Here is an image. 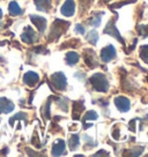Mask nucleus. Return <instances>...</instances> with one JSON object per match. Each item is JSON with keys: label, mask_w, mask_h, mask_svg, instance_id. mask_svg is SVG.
<instances>
[{"label": "nucleus", "mask_w": 148, "mask_h": 157, "mask_svg": "<svg viewBox=\"0 0 148 157\" xmlns=\"http://www.w3.org/2000/svg\"><path fill=\"white\" fill-rule=\"evenodd\" d=\"M94 156H109V152L107 150H99V152L94 154Z\"/></svg>", "instance_id": "obj_32"}, {"label": "nucleus", "mask_w": 148, "mask_h": 157, "mask_svg": "<svg viewBox=\"0 0 148 157\" xmlns=\"http://www.w3.org/2000/svg\"><path fill=\"white\" fill-rule=\"evenodd\" d=\"M36 8L41 12H49L52 7L51 0H34Z\"/></svg>", "instance_id": "obj_15"}, {"label": "nucleus", "mask_w": 148, "mask_h": 157, "mask_svg": "<svg viewBox=\"0 0 148 157\" xmlns=\"http://www.w3.org/2000/svg\"><path fill=\"white\" fill-rule=\"evenodd\" d=\"M21 39L27 44H33L37 40V35L31 27H25L23 34L21 35Z\"/></svg>", "instance_id": "obj_7"}, {"label": "nucleus", "mask_w": 148, "mask_h": 157, "mask_svg": "<svg viewBox=\"0 0 148 157\" xmlns=\"http://www.w3.org/2000/svg\"><path fill=\"white\" fill-rule=\"evenodd\" d=\"M38 81H40V76H38V74H36L35 72H28L23 76V82L27 86H29V87L35 86Z\"/></svg>", "instance_id": "obj_14"}, {"label": "nucleus", "mask_w": 148, "mask_h": 157, "mask_svg": "<svg viewBox=\"0 0 148 157\" xmlns=\"http://www.w3.org/2000/svg\"><path fill=\"white\" fill-rule=\"evenodd\" d=\"M90 83L93 86V88L99 91V93H107L109 90V81L105 78V75L102 73H95L93 74L89 78Z\"/></svg>", "instance_id": "obj_1"}, {"label": "nucleus", "mask_w": 148, "mask_h": 157, "mask_svg": "<svg viewBox=\"0 0 148 157\" xmlns=\"http://www.w3.org/2000/svg\"><path fill=\"white\" fill-rule=\"evenodd\" d=\"M84 110V101H76V102H74L73 103V119L74 120H79L80 119V116L82 114Z\"/></svg>", "instance_id": "obj_13"}, {"label": "nucleus", "mask_w": 148, "mask_h": 157, "mask_svg": "<svg viewBox=\"0 0 148 157\" xmlns=\"http://www.w3.org/2000/svg\"><path fill=\"white\" fill-rule=\"evenodd\" d=\"M115 105L116 108L118 109V111L120 112H127L128 110L131 109V102L130 99L124 96H117L115 98Z\"/></svg>", "instance_id": "obj_6"}, {"label": "nucleus", "mask_w": 148, "mask_h": 157, "mask_svg": "<svg viewBox=\"0 0 148 157\" xmlns=\"http://www.w3.org/2000/svg\"><path fill=\"white\" fill-rule=\"evenodd\" d=\"M14 110V104L8 98L0 97V113H10Z\"/></svg>", "instance_id": "obj_12"}, {"label": "nucleus", "mask_w": 148, "mask_h": 157, "mask_svg": "<svg viewBox=\"0 0 148 157\" xmlns=\"http://www.w3.org/2000/svg\"><path fill=\"white\" fill-rule=\"evenodd\" d=\"M80 2H81V10H86L93 2V0H80Z\"/></svg>", "instance_id": "obj_28"}, {"label": "nucleus", "mask_w": 148, "mask_h": 157, "mask_svg": "<svg viewBox=\"0 0 148 157\" xmlns=\"http://www.w3.org/2000/svg\"><path fill=\"white\" fill-rule=\"evenodd\" d=\"M97 118H99V114H97L96 111H88V112L84 116L82 121H87V120H96Z\"/></svg>", "instance_id": "obj_23"}, {"label": "nucleus", "mask_w": 148, "mask_h": 157, "mask_svg": "<svg viewBox=\"0 0 148 157\" xmlns=\"http://www.w3.org/2000/svg\"><path fill=\"white\" fill-rule=\"evenodd\" d=\"M79 143H80L79 135H78V134H72L71 137H69V140H68L69 150H71V151H74L76 148L79 147Z\"/></svg>", "instance_id": "obj_18"}, {"label": "nucleus", "mask_w": 148, "mask_h": 157, "mask_svg": "<svg viewBox=\"0 0 148 157\" xmlns=\"http://www.w3.org/2000/svg\"><path fill=\"white\" fill-rule=\"evenodd\" d=\"M137 30H138V34L141 35L143 38L148 37V25H137Z\"/></svg>", "instance_id": "obj_21"}, {"label": "nucleus", "mask_w": 148, "mask_h": 157, "mask_svg": "<svg viewBox=\"0 0 148 157\" xmlns=\"http://www.w3.org/2000/svg\"><path fill=\"white\" fill-rule=\"evenodd\" d=\"M84 63H86L87 66H89L90 68H94V67H96V66L99 65V61H97L96 56H95V52L93 50H90V49L84 50Z\"/></svg>", "instance_id": "obj_9"}, {"label": "nucleus", "mask_w": 148, "mask_h": 157, "mask_svg": "<svg viewBox=\"0 0 148 157\" xmlns=\"http://www.w3.org/2000/svg\"><path fill=\"white\" fill-rule=\"evenodd\" d=\"M128 127H130V129H131L132 132H135V119H133V120L130 123V126H128Z\"/></svg>", "instance_id": "obj_33"}, {"label": "nucleus", "mask_w": 148, "mask_h": 157, "mask_svg": "<svg viewBox=\"0 0 148 157\" xmlns=\"http://www.w3.org/2000/svg\"><path fill=\"white\" fill-rule=\"evenodd\" d=\"M140 58L148 64V45H142L140 48Z\"/></svg>", "instance_id": "obj_22"}, {"label": "nucleus", "mask_w": 148, "mask_h": 157, "mask_svg": "<svg viewBox=\"0 0 148 157\" xmlns=\"http://www.w3.org/2000/svg\"><path fill=\"white\" fill-rule=\"evenodd\" d=\"M116 49H115L114 45L109 44L107 45L105 48L101 50V59H102V61L104 63H109V61H111L112 59L116 58Z\"/></svg>", "instance_id": "obj_5"}, {"label": "nucleus", "mask_w": 148, "mask_h": 157, "mask_svg": "<svg viewBox=\"0 0 148 157\" xmlns=\"http://www.w3.org/2000/svg\"><path fill=\"white\" fill-rule=\"evenodd\" d=\"M75 31L78 33V34L80 35H84V33H86V29H84V27L82 25H75Z\"/></svg>", "instance_id": "obj_29"}, {"label": "nucleus", "mask_w": 148, "mask_h": 157, "mask_svg": "<svg viewBox=\"0 0 148 157\" xmlns=\"http://www.w3.org/2000/svg\"><path fill=\"white\" fill-rule=\"evenodd\" d=\"M117 17H118V15L116 14L115 15V17L114 19H111L110 21L108 22V25H107V27L104 28L103 30V33L104 34H108V35H111L112 37H116V38L118 39V42H120L122 44H125L124 43V39L123 37L120 36V34H119V31L118 29L116 28V20H117Z\"/></svg>", "instance_id": "obj_4"}, {"label": "nucleus", "mask_w": 148, "mask_h": 157, "mask_svg": "<svg viewBox=\"0 0 148 157\" xmlns=\"http://www.w3.org/2000/svg\"><path fill=\"white\" fill-rule=\"evenodd\" d=\"M103 14H104L103 12H96V13H94L93 16H92V19L89 20V25L95 27V28L99 27V25H101V19H102Z\"/></svg>", "instance_id": "obj_17"}, {"label": "nucleus", "mask_w": 148, "mask_h": 157, "mask_svg": "<svg viewBox=\"0 0 148 157\" xmlns=\"http://www.w3.org/2000/svg\"><path fill=\"white\" fill-rule=\"evenodd\" d=\"M80 60V56L74 51H69L68 53L66 54V63L69 66H73V65L78 64Z\"/></svg>", "instance_id": "obj_16"}, {"label": "nucleus", "mask_w": 148, "mask_h": 157, "mask_svg": "<svg viewBox=\"0 0 148 157\" xmlns=\"http://www.w3.org/2000/svg\"><path fill=\"white\" fill-rule=\"evenodd\" d=\"M42 114H43L44 119H49L50 118V99L48 101V103L43 106V109H42Z\"/></svg>", "instance_id": "obj_25"}, {"label": "nucleus", "mask_w": 148, "mask_h": 157, "mask_svg": "<svg viewBox=\"0 0 148 157\" xmlns=\"http://www.w3.org/2000/svg\"><path fill=\"white\" fill-rule=\"evenodd\" d=\"M59 101V105H60V109L65 111V112H67L68 111V99L67 98H59L58 99Z\"/></svg>", "instance_id": "obj_24"}, {"label": "nucleus", "mask_w": 148, "mask_h": 157, "mask_svg": "<svg viewBox=\"0 0 148 157\" xmlns=\"http://www.w3.org/2000/svg\"><path fill=\"white\" fill-rule=\"evenodd\" d=\"M30 20L37 27L40 33H44L45 29H46V20L44 17L38 16V15H30Z\"/></svg>", "instance_id": "obj_11"}, {"label": "nucleus", "mask_w": 148, "mask_h": 157, "mask_svg": "<svg viewBox=\"0 0 148 157\" xmlns=\"http://www.w3.org/2000/svg\"><path fill=\"white\" fill-rule=\"evenodd\" d=\"M51 154L53 156H61V155L66 154V144H65L64 140H57V141H54Z\"/></svg>", "instance_id": "obj_10"}, {"label": "nucleus", "mask_w": 148, "mask_h": 157, "mask_svg": "<svg viewBox=\"0 0 148 157\" xmlns=\"http://www.w3.org/2000/svg\"><path fill=\"white\" fill-rule=\"evenodd\" d=\"M68 27H69V22L57 19L53 22L52 27H51L50 35H49V39L50 40H56V39H58L60 36H61V35L64 34L65 31L67 30Z\"/></svg>", "instance_id": "obj_2"}, {"label": "nucleus", "mask_w": 148, "mask_h": 157, "mask_svg": "<svg viewBox=\"0 0 148 157\" xmlns=\"http://www.w3.org/2000/svg\"><path fill=\"white\" fill-rule=\"evenodd\" d=\"M128 155H131V156H140L143 151V147H137L134 148V149H131V150H128Z\"/></svg>", "instance_id": "obj_26"}, {"label": "nucleus", "mask_w": 148, "mask_h": 157, "mask_svg": "<svg viewBox=\"0 0 148 157\" xmlns=\"http://www.w3.org/2000/svg\"><path fill=\"white\" fill-rule=\"evenodd\" d=\"M1 16H2V10H0V19H1Z\"/></svg>", "instance_id": "obj_34"}, {"label": "nucleus", "mask_w": 148, "mask_h": 157, "mask_svg": "<svg viewBox=\"0 0 148 157\" xmlns=\"http://www.w3.org/2000/svg\"><path fill=\"white\" fill-rule=\"evenodd\" d=\"M118 127L117 126H115L114 127V131H112V133H111V135H112V137H114L115 140H119V135H118Z\"/></svg>", "instance_id": "obj_30"}, {"label": "nucleus", "mask_w": 148, "mask_h": 157, "mask_svg": "<svg viewBox=\"0 0 148 157\" xmlns=\"http://www.w3.org/2000/svg\"><path fill=\"white\" fill-rule=\"evenodd\" d=\"M16 119H22V120H25V121H27V114L25 113H18L15 117H13L12 119L10 120V123L12 124L14 120H16Z\"/></svg>", "instance_id": "obj_27"}, {"label": "nucleus", "mask_w": 148, "mask_h": 157, "mask_svg": "<svg viewBox=\"0 0 148 157\" xmlns=\"http://www.w3.org/2000/svg\"><path fill=\"white\" fill-rule=\"evenodd\" d=\"M60 13L64 15V16H67V17H71L73 16L74 13H75V2L74 0H66L61 8H60Z\"/></svg>", "instance_id": "obj_8"}, {"label": "nucleus", "mask_w": 148, "mask_h": 157, "mask_svg": "<svg viewBox=\"0 0 148 157\" xmlns=\"http://www.w3.org/2000/svg\"><path fill=\"white\" fill-rule=\"evenodd\" d=\"M31 142L34 143V146H36L37 148H40V147H41V143H38V142H40V140H38V137H37V135H36V134H35L34 137H33Z\"/></svg>", "instance_id": "obj_31"}, {"label": "nucleus", "mask_w": 148, "mask_h": 157, "mask_svg": "<svg viewBox=\"0 0 148 157\" xmlns=\"http://www.w3.org/2000/svg\"><path fill=\"white\" fill-rule=\"evenodd\" d=\"M51 83L54 88L59 91H63L66 89L67 87V78H66V75L61 72H57L51 75Z\"/></svg>", "instance_id": "obj_3"}, {"label": "nucleus", "mask_w": 148, "mask_h": 157, "mask_svg": "<svg viewBox=\"0 0 148 157\" xmlns=\"http://www.w3.org/2000/svg\"><path fill=\"white\" fill-rule=\"evenodd\" d=\"M87 40H88L90 44L96 45L97 40H99V34H97V31H96V30L89 31V34L87 35Z\"/></svg>", "instance_id": "obj_20"}, {"label": "nucleus", "mask_w": 148, "mask_h": 157, "mask_svg": "<svg viewBox=\"0 0 148 157\" xmlns=\"http://www.w3.org/2000/svg\"><path fill=\"white\" fill-rule=\"evenodd\" d=\"M8 10H10V15H13V16H18V15H20L21 13H22L20 6L18 5V2H16V1H12V2H10Z\"/></svg>", "instance_id": "obj_19"}]
</instances>
